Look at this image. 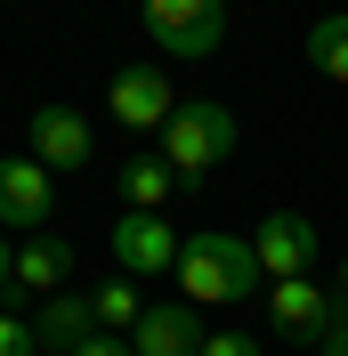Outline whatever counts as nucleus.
I'll use <instances>...</instances> for the list:
<instances>
[{"instance_id": "1", "label": "nucleus", "mask_w": 348, "mask_h": 356, "mask_svg": "<svg viewBox=\"0 0 348 356\" xmlns=\"http://www.w3.org/2000/svg\"><path fill=\"white\" fill-rule=\"evenodd\" d=\"M178 291H187V308H235V300H251L260 291V251L243 243V235H219V227H203V235H187L178 243Z\"/></svg>"}, {"instance_id": "2", "label": "nucleus", "mask_w": 348, "mask_h": 356, "mask_svg": "<svg viewBox=\"0 0 348 356\" xmlns=\"http://www.w3.org/2000/svg\"><path fill=\"white\" fill-rule=\"evenodd\" d=\"M235 154V113L227 106H211V97H178V113L162 122V162H171L178 178H203V170H219V162Z\"/></svg>"}, {"instance_id": "3", "label": "nucleus", "mask_w": 348, "mask_h": 356, "mask_svg": "<svg viewBox=\"0 0 348 356\" xmlns=\"http://www.w3.org/2000/svg\"><path fill=\"white\" fill-rule=\"evenodd\" d=\"M138 24L162 57H219L227 41V0H138Z\"/></svg>"}, {"instance_id": "4", "label": "nucleus", "mask_w": 348, "mask_h": 356, "mask_svg": "<svg viewBox=\"0 0 348 356\" xmlns=\"http://www.w3.org/2000/svg\"><path fill=\"white\" fill-rule=\"evenodd\" d=\"M57 219V186L33 154H8L0 162V235H41Z\"/></svg>"}, {"instance_id": "5", "label": "nucleus", "mask_w": 348, "mask_h": 356, "mask_svg": "<svg viewBox=\"0 0 348 356\" xmlns=\"http://www.w3.org/2000/svg\"><path fill=\"white\" fill-rule=\"evenodd\" d=\"M106 113L122 122V130H162V122L178 113V89H171L162 65H122L113 89H106Z\"/></svg>"}, {"instance_id": "6", "label": "nucleus", "mask_w": 348, "mask_h": 356, "mask_svg": "<svg viewBox=\"0 0 348 356\" xmlns=\"http://www.w3.org/2000/svg\"><path fill=\"white\" fill-rule=\"evenodd\" d=\"M251 251H260V275H276V284H292V275H316V219H300V211H267L260 235H251Z\"/></svg>"}, {"instance_id": "7", "label": "nucleus", "mask_w": 348, "mask_h": 356, "mask_svg": "<svg viewBox=\"0 0 348 356\" xmlns=\"http://www.w3.org/2000/svg\"><path fill=\"white\" fill-rule=\"evenodd\" d=\"M113 259H122V275H171L178 267V227L162 219V211L113 219Z\"/></svg>"}, {"instance_id": "8", "label": "nucleus", "mask_w": 348, "mask_h": 356, "mask_svg": "<svg viewBox=\"0 0 348 356\" xmlns=\"http://www.w3.org/2000/svg\"><path fill=\"white\" fill-rule=\"evenodd\" d=\"M332 308H340V291L308 284V275H292V284H276V291H267V324H276L283 340H300V348H316V340H324Z\"/></svg>"}, {"instance_id": "9", "label": "nucleus", "mask_w": 348, "mask_h": 356, "mask_svg": "<svg viewBox=\"0 0 348 356\" xmlns=\"http://www.w3.org/2000/svg\"><path fill=\"white\" fill-rule=\"evenodd\" d=\"M33 162L41 170H81L89 162V122L73 106H33Z\"/></svg>"}, {"instance_id": "10", "label": "nucleus", "mask_w": 348, "mask_h": 356, "mask_svg": "<svg viewBox=\"0 0 348 356\" xmlns=\"http://www.w3.org/2000/svg\"><path fill=\"white\" fill-rule=\"evenodd\" d=\"M203 340H211V332L195 324V308H187V300H162V308H146V316H138L130 348H138V356H195Z\"/></svg>"}, {"instance_id": "11", "label": "nucleus", "mask_w": 348, "mask_h": 356, "mask_svg": "<svg viewBox=\"0 0 348 356\" xmlns=\"http://www.w3.org/2000/svg\"><path fill=\"white\" fill-rule=\"evenodd\" d=\"M73 284V243L65 235H24L17 243V291H41V300H57V291Z\"/></svg>"}, {"instance_id": "12", "label": "nucleus", "mask_w": 348, "mask_h": 356, "mask_svg": "<svg viewBox=\"0 0 348 356\" xmlns=\"http://www.w3.org/2000/svg\"><path fill=\"white\" fill-rule=\"evenodd\" d=\"M33 332H41V348L73 356L89 332H97V308H89L81 291H57V300H41V316H33Z\"/></svg>"}, {"instance_id": "13", "label": "nucleus", "mask_w": 348, "mask_h": 356, "mask_svg": "<svg viewBox=\"0 0 348 356\" xmlns=\"http://www.w3.org/2000/svg\"><path fill=\"white\" fill-rule=\"evenodd\" d=\"M171 186H178V170L162 154H130V162H122V202H130V211H162Z\"/></svg>"}, {"instance_id": "14", "label": "nucleus", "mask_w": 348, "mask_h": 356, "mask_svg": "<svg viewBox=\"0 0 348 356\" xmlns=\"http://www.w3.org/2000/svg\"><path fill=\"white\" fill-rule=\"evenodd\" d=\"M308 65L324 73V81H348V8L308 24Z\"/></svg>"}, {"instance_id": "15", "label": "nucleus", "mask_w": 348, "mask_h": 356, "mask_svg": "<svg viewBox=\"0 0 348 356\" xmlns=\"http://www.w3.org/2000/svg\"><path fill=\"white\" fill-rule=\"evenodd\" d=\"M89 308H97V332H138L146 300H138V284L122 275V284H97V291H89Z\"/></svg>"}, {"instance_id": "16", "label": "nucleus", "mask_w": 348, "mask_h": 356, "mask_svg": "<svg viewBox=\"0 0 348 356\" xmlns=\"http://www.w3.org/2000/svg\"><path fill=\"white\" fill-rule=\"evenodd\" d=\"M0 356H41V332L24 316H0Z\"/></svg>"}, {"instance_id": "17", "label": "nucleus", "mask_w": 348, "mask_h": 356, "mask_svg": "<svg viewBox=\"0 0 348 356\" xmlns=\"http://www.w3.org/2000/svg\"><path fill=\"white\" fill-rule=\"evenodd\" d=\"M195 356H260V340H251V332H211Z\"/></svg>"}, {"instance_id": "18", "label": "nucleus", "mask_w": 348, "mask_h": 356, "mask_svg": "<svg viewBox=\"0 0 348 356\" xmlns=\"http://www.w3.org/2000/svg\"><path fill=\"white\" fill-rule=\"evenodd\" d=\"M73 356H138V348H130V332H89Z\"/></svg>"}, {"instance_id": "19", "label": "nucleus", "mask_w": 348, "mask_h": 356, "mask_svg": "<svg viewBox=\"0 0 348 356\" xmlns=\"http://www.w3.org/2000/svg\"><path fill=\"white\" fill-rule=\"evenodd\" d=\"M316 356H348V300L332 308V324H324V340H316Z\"/></svg>"}, {"instance_id": "20", "label": "nucleus", "mask_w": 348, "mask_h": 356, "mask_svg": "<svg viewBox=\"0 0 348 356\" xmlns=\"http://www.w3.org/2000/svg\"><path fill=\"white\" fill-rule=\"evenodd\" d=\"M0 291H17V251H8V235H0Z\"/></svg>"}, {"instance_id": "21", "label": "nucleus", "mask_w": 348, "mask_h": 356, "mask_svg": "<svg viewBox=\"0 0 348 356\" xmlns=\"http://www.w3.org/2000/svg\"><path fill=\"white\" fill-rule=\"evenodd\" d=\"M340 300H348V259H340Z\"/></svg>"}]
</instances>
